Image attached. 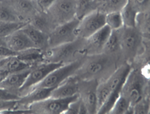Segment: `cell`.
Instances as JSON below:
<instances>
[{"label": "cell", "instance_id": "38", "mask_svg": "<svg viewBox=\"0 0 150 114\" xmlns=\"http://www.w3.org/2000/svg\"><path fill=\"white\" fill-rule=\"evenodd\" d=\"M39 11H47L55 0H35Z\"/></svg>", "mask_w": 150, "mask_h": 114}, {"label": "cell", "instance_id": "33", "mask_svg": "<svg viewBox=\"0 0 150 114\" xmlns=\"http://www.w3.org/2000/svg\"><path fill=\"white\" fill-rule=\"evenodd\" d=\"M64 114H88V111L84 103L78 95L76 99L69 104Z\"/></svg>", "mask_w": 150, "mask_h": 114}, {"label": "cell", "instance_id": "27", "mask_svg": "<svg viewBox=\"0 0 150 114\" xmlns=\"http://www.w3.org/2000/svg\"><path fill=\"white\" fill-rule=\"evenodd\" d=\"M103 52L109 54H121L119 34L117 30H112L111 34L105 42Z\"/></svg>", "mask_w": 150, "mask_h": 114}, {"label": "cell", "instance_id": "36", "mask_svg": "<svg viewBox=\"0 0 150 114\" xmlns=\"http://www.w3.org/2000/svg\"><path fill=\"white\" fill-rule=\"evenodd\" d=\"M20 95L11 92L10 90H6L0 87V100L2 101H11L18 100L20 99Z\"/></svg>", "mask_w": 150, "mask_h": 114}, {"label": "cell", "instance_id": "19", "mask_svg": "<svg viewBox=\"0 0 150 114\" xmlns=\"http://www.w3.org/2000/svg\"><path fill=\"white\" fill-rule=\"evenodd\" d=\"M21 29L28 36L35 47L41 49L42 51H45L46 49L49 48L48 35L33 27L30 23H27L24 27L21 28Z\"/></svg>", "mask_w": 150, "mask_h": 114}, {"label": "cell", "instance_id": "37", "mask_svg": "<svg viewBox=\"0 0 150 114\" xmlns=\"http://www.w3.org/2000/svg\"><path fill=\"white\" fill-rule=\"evenodd\" d=\"M18 104L17 100L11 101H2L0 100V113H3L4 112L7 110H11L17 108Z\"/></svg>", "mask_w": 150, "mask_h": 114}, {"label": "cell", "instance_id": "9", "mask_svg": "<svg viewBox=\"0 0 150 114\" xmlns=\"http://www.w3.org/2000/svg\"><path fill=\"white\" fill-rule=\"evenodd\" d=\"M76 0H55L47 12L57 25L65 24L76 19Z\"/></svg>", "mask_w": 150, "mask_h": 114}, {"label": "cell", "instance_id": "2", "mask_svg": "<svg viewBox=\"0 0 150 114\" xmlns=\"http://www.w3.org/2000/svg\"><path fill=\"white\" fill-rule=\"evenodd\" d=\"M85 56L84 39L77 38L65 44L50 47L44 51V62L69 64Z\"/></svg>", "mask_w": 150, "mask_h": 114}, {"label": "cell", "instance_id": "12", "mask_svg": "<svg viewBox=\"0 0 150 114\" xmlns=\"http://www.w3.org/2000/svg\"><path fill=\"white\" fill-rule=\"evenodd\" d=\"M111 29L105 25L90 37L84 39L85 55H95L103 52L105 42L111 34Z\"/></svg>", "mask_w": 150, "mask_h": 114}, {"label": "cell", "instance_id": "17", "mask_svg": "<svg viewBox=\"0 0 150 114\" xmlns=\"http://www.w3.org/2000/svg\"><path fill=\"white\" fill-rule=\"evenodd\" d=\"M5 41L6 46L16 53L30 47H35L21 29L5 37Z\"/></svg>", "mask_w": 150, "mask_h": 114}, {"label": "cell", "instance_id": "13", "mask_svg": "<svg viewBox=\"0 0 150 114\" xmlns=\"http://www.w3.org/2000/svg\"><path fill=\"white\" fill-rule=\"evenodd\" d=\"M12 10L22 22H29L39 11L36 1L30 0H7Z\"/></svg>", "mask_w": 150, "mask_h": 114}, {"label": "cell", "instance_id": "24", "mask_svg": "<svg viewBox=\"0 0 150 114\" xmlns=\"http://www.w3.org/2000/svg\"><path fill=\"white\" fill-rule=\"evenodd\" d=\"M3 67L7 70L8 73H11L21 72L23 70L31 69L33 65L22 61L18 58L17 56H12V57L7 58Z\"/></svg>", "mask_w": 150, "mask_h": 114}, {"label": "cell", "instance_id": "40", "mask_svg": "<svg viewBox=\"0 0 150 114\" xmlns=\"http://www.w3.org/2000/svg\"><path fill=\"white\" fill-rule=\"evenodd\" d=\"M0 46H6L5 38L4 37H1V36H0Z\"/></svg>", "mask_w": 150, "mask_h": 114}, {"label": "cell", "instance_id": "11", "mask_svg": "<svg viewBox=\"0 0 150 114\" xmlns=\"http://www.w3.org/2000/svg\"><path fill=\"white\" fill-rule=\"evenodd\" d=\"M98 84L96 80L79 79L78 95L87 108L88 114H96L98 112L96 95Z\"/></svg>", "mask_w": 150, "mask_h": 114}, {"label": "cell", "instance_id": "8", "mask_svg": "<svg viewBox=\"0 0 150 114\" xmlns=\"http://www.w3.org/2000/svg\"><path fill=\"white\" fill-rule=\"evenodd\" d=\"M79 21L74 19L65 24L57 25L48 34V44L50 47L65 44L77 38L76 30Z\"/></svg>", "mask_w": 150, "mask_h": 114}, {"label": "cell", "instance_id": "5", "mask_svg": "<svg viewBox=\"0 0 150 114\" xmlns=\"http://www.w3.org/2000/svg\"><path fill=\"white\" fill-rule=\"evenodd\" d=\"M84 58V56L74 62L59 66V68H57L54 70H53L52 72H50L41 82L38 83L34 87L52 88V89L55 88L61 83H63L65 80L67 79L68 77H70L71 76L75 74L77 69H79L80 65H82Z\"/></svg>", "mask_w": 150, "mask_h": 114}, {"label": "cell", "instance_id": "29", "mask_svg": "<svg viewBox=\"0 0 150 114\" xmlns=\"http://www.w3.org/2000/svg\"><path fill=\"white\" fill-rule=\"evenodd\" d=\"M28 22H9L0 21V36L7 37L23 28Z\"/></svg>", "mask_w": 150, "mask_h": 114}, {"label": "cell", "instance_id": "25", "mask_svg": "<svg viewBox=\"0 0 150 114\" xmlns=\"http://www.w3.org/2000/svg\"><path fill=\"white\" fill-rule=\"evenodd\" d=\"M127 3V0H104L100 4L98 11L105 15L110 12L121 11Z\"/></svg>", "mask_w": 150, "mask_h": 114}, {"label": "cell", "instance_id": "30", "mask_svg": "<svg viewBox=\"0 0 150 114\" xmlns=\"http://www.w3.org/2000/svg\"><path fill=\"white\" fill-rule=\"evenodd\" d=\"M112 90L106 83L105 81H102L98 82L97 90H96V95H97V105H98V111L101 108L104 102L106 100L109 95H110ZM98 113V112H97Z\"/></svg>", "mask_w": 150, "mask_h": 114}, {"label": "cell", "instance_id": "35", "mask_svg": "<svg viewBox=\"0 0 150 114\" xmlns=\"http://www.w3.org/2000/svg\"><path fill=\"white\" fill-rule=\"evenodd\" d=\"M149 112V102L147 97H144L140 102L132 106V113L146 114Z\"/></svg>", "mask_w": 150, "mask_h": 114}, {"label": "cell", "instance_id": "21", "mask_svg": "<svg viewBox=\"0 0 150 114\" xmlns=\"http://www.w3.org/2000/svg\"><path fill=\"white\" fill-rule=\"evenodd\" d=\"M16 56L21 60L33 66L44 62V51L37 47H30L18 52Z\"/></svg>", "mask_w": 150, "mask_h": 114}, {"label": "cell", "instance_id": "14", "mask_svg": "<svg viewBox=\"0 0 150 114\" xmlns=\"http://www.w3.org/2000/svg\"><path fill=\"white\" fill-rule=\"evenodd\" d=\"M52 88L33 87L27 93L21 95L17 100L18 107H23L24 109H28L29 105L33 103L43 100L50 95Z\"/></svg>", "mask_w": 150, "mask_h": 114}, {"label": "cell", "instance_id": "10", "mask_svg": "<svg viewBox=\"0 0 150 114\" xmlns=\"http://www.w3.org/2000/svg\"><path fill=\"white\" fill-rule=\"evenodd\" d=\"M105 15L100 11H95L79 21L77 25V38H88L105 25Z\"/></svg>", "mask_w": 150, "mask_h": 114}, {"label": "cell", "instance_id": "18", "mask_svg": "<svg viewBox=\"0 0 150 114\" xmlns=\"http://www.w3.org/2000/svg\"><path fill=\"white\" fill-rule=\"evenodd\" d=\"M132 64L123 62L115 69L108 78L105 80L111 90L122 88V86L132 69Z\"/></svg>", "mask_w": 150, "mask_h": 114}, {"label": "cell", "instance_id": "7", "mask_svg": "<svg viewBox=\"0 0 150 114\" xmlns=\"http://www.w3.org/2000/svg\"><path fill=\"white\" fill-rule=\"evenodd\" d=\"M61 65H63V64L42 62L33 66L26 77L24 85L19 90L20 96L27 93L30 89L41 82L50 72H52L53 70H54Z\"/></svg>", "mask_w": 150, "mask_h": 114}, {"label": "cell", "instance_id": "41", "mask_svg": "<svg viewBox=\"0 0 150 114\" xmlns=\"http://www.w3.org/2000/svg\"><path fill=\"white\" fill-rule=\"evenodd\" d=\"M95 2H97V3H98V4H101L104 0H94Z\"/></svg>", "mask_w": 150, "mask_h": 114}, {"label": "cell", "instance_id": "39", "mask_svg": "<svg viewBox=\"0 0 150 114\" xmlns=\"http://www.w3.org/2000/svg\"><path fill=\"white\" fill-rule=\"evenodd\" d=\"M17 53L12 51L7 46H0V58H9L12 56H16Z\"/></svg>", "mask_w": 150, "mask_h": 114}, {"label": "cell", "instance_id": "31", "mask_svg": "<svg viewBox=\"0 0 150 114\" xmlns=\"http://www.w3.org/2000/svg\"><path fill=\"white\" fill-rule=\"evenodd\" d=\"M105 25H107L111 30H118L123 27V22L120 11L105 14Z\"/></svg>", "mask_w": 150, "mask_h": 114}, {"label": "cell", "instance_id": "15", "mask_svg": "<svg viewBox=\"0 0 150 114\" xmlns=\"http://www.w3.org/2000/svg\"><path fill=\"white\" fill-rule=\"evenodd\" d=\"M79 78L75 75L71 76L63 83L51 90L50 97L52 98H68L78 95Z\"/></svg>", "mask_w": 150, "mask_h": 114}, {"label": "cell", "instance_id": "22", "mask_svg": "<svg viewBox=\"0 0 150 114\" xmlns=\"http://www.w3.org/2000/svg\"><path fill=\"white\" fill-rule=\"evenodd\" d=\"M101 4L94 0H76V19L80 21L88 14L98 10Z\"/></svg>", "mask_w": 150, "mask_h": 114}, {"label": "cell", "instance_id": "3", "mask_svg": "<svg viewBox=\"0 0 150 114\" xmlns=\"http://www.w3.org/2000/svg\"><path fill=\"white\" fill-rule=\"evenodd\" d=\"M117 32L122 59L125 62L132 64L143 49L144 36L136 27L123 26Z\"/></svg>", "mask_w": 150, "mask_h": 114}, {"label": "cell", "instance_id": "16", "mask_svg": "<svg viewBox=\"0 0 150 114\" xmlns=\"http://www.w3.org/2000/svg\"><path fill=\"white\" fill-rule=\"evenodd\" d=\"M30 69H31L23 70L21 72L8 73L0 82V87L19 95V90L24 85Z\"/></svg>", "mask_w": 150, "mask_h": 114}, {"label": "cell", "instance_id": "4", "mask_svg": "<svg viewBox=\"0 0 150 114\" xmlns=\"http://www.w3.org/2000/svg\"><path fill=\"white\" fill-rule=\"evenodd\" d=\"M147 77L138 68L132 67L127 77L121 88L120 94L129 101L132 107L145 97Z\"/></svg>", "mask_w": 150, "mask_h": 114}, {"label": "cell", "instance_id": "43", "mask_svg": "<svg viewBox=\"0 0 150 114\" xmlns=\"http://www.w3.org/2000/svg\"><path fill=\"white\" fill-rule=\"evenodd\" d=\"M0 60H2V58H0Z\"/></svg>", "mask_w": 150, "mask_h": 114}, {"label": "cell", "instance_id": "42", "mask_svg": "<svg viewBox=\"0 0 150 114\" xmlns=\"http://www.w3.org/2000/svg\"><path fill=\"white\" fill-rule=\"evenodd\" d=\"M30 1H35V0H30Z\"/></svg>", "mask_w": 150, "mask_h": 114}, {"label": "cell", "instance_id": "28", "mask_svg": "<svg viewBox=\"0 0 150 114\" xmlns=\"http://www.w3.org/2000/svg\"><path fill=\"white\" fill-rule=\"evenodd\" d=\"M129 113H132V107L129 101L120 94L109 114H126Z\"/></svg>", "mask_w": 150, "mask_h": 114}, {"label": "cell", "instance_id": "6", "mask_svg": "<svg viewBox=\"0 0 150 114\" xmlns=\"http://www.w3.org/2000/svg\"><path fill=\"white\" fill-rule=\"evenodd\" d=\"M78 95L68 98H52L48 97L29 105L28 109L32 113L38 114H64L69 104L76 100Z\"/></svg>", "mask_w": 150, "mask_h": 114}, {"label": "cell", "instance_id": "20", "mask_svg": "<svg viewBox=\"0 0 150 114\" xmlns=\"http://www.w3.org/2000/svg\"><path fill=\"white\" fill-rule=\"evenodd\" d=\"M28 23L47 35L57 26L47 11H38Z\"/></svg>", "mask_w": 150, "mask_h": 114}, {"label": "cell", "instance_id": "23", "mask_svg": "<svg viewBox=\"0 0 150 114\" xmlns=\"http://www.w3.org/2000/svg\"><path fill=\"white\" fill-rule=\"evenodd\" d=\"M120 13L123 22V26L136 27V19L139 12L132 6V4L128 2V0L125 6L121 10Z\"/></svg>", "mask_w": 150, "mask_h": 114}, {"label": "cell", "instance_id": "34", "mask_svg": "<svg viewBox=\"0 0 150 114\" xmlns=\"http://www.w3.org/2000/svg\"><path fill=\"white\" fill-rule=\"evenodd\" d=\"M128 2L139 13L149 12L150 0H128Z\"/></svg>", "mask_w": 150, "mask_h": 114}, {"label": "cell", "instance_id": "32", "mask_svg": "<svg viewBox=\"0 0 150 114\" xmlns=\"http://www.w3.org/2000/svg\"><path fill=\"white\" fill-rule=\"evenodd\" d=\"M121 92V88L116 89L115 90H112L110 95L106 99V100L104 102V104H102L101 108L98 109V114H109L110 111L111 110V108L114 106V104L117 100V99L119 98Z\"/></svg>", "mask_w": 150, "mask_h": 114}, {"label": "cell", "instance_id": "26", "mask_svg": "<svg viewBox=\"0 0 150 114\" xmlns=\"http://www.w3.org/2000/svg\"><path fill=\"white\" fill-rule=\"evenodd\" d=\"M0 21L22 22L11 7L7 0H0Z\"/></svg>", "mask_w": 150, "mask_h": 114}, {"label": "cell", "instance_id": "1", "mask_svg": "<svg viewBox=\"0 0 150 114\" xmlns=\"http://www.w3.org/2000/svg\"><path fill=\"white\" fill-rule=\"evenodd\" d=\"M123 62L125 61L121 54L101 52L85 55L82 65L74 75L80 80H96L100 82L107 79Z\"/></svg>", "mask_w": 150, "mask_h": 114}]
</instances>
